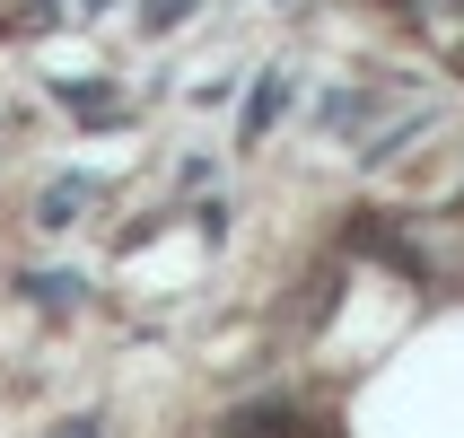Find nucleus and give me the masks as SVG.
Instances as JSON below:
<instances>
[{
  "label": "nucleus",
  "instance_id": "nucleus-2",
  "mask_svg": "<svg viewBox=\"0 0 464 438\" xmlns=\"http://www.w3.org/2000/svg\"><path fill=\"white\" fill-rule=\"evenodd\" d=\"M62 438H97V430H88V421H71V430H62Z\"/></svg>",
  "mask_w": 464,
  "mask_h": 438
},
{
  "label": "nucleus",
  "instance_id": "nucleus-1",
  "mask_svg": "<svg viewBox=\"0 0 464 438\" xmlns=\"http://www.w3.org/2000/svg\"><path fill=\"white\" fill-rule=\"evenodd\" d=\"M281 105H289V88H281V79H263L255 97H246V141H263V131L281 123Z\"/></svg>",
  "mask_w": 464,
  "mask_h": 438
}]
</instances>
